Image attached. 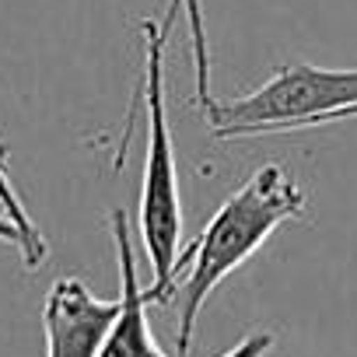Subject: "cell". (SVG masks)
<instances>
[{
	"mask_svg": "<svg viewBox=\"0 0 357 357\" xmlns=\"http://www.w3.org/2000/svg\"><path fill=\"white\" fill-rule=\"evenodd\" d=\"M116 315L119 298H95L77 277H60L43 305L46 357H98Z\"/></svg>",
	"mask_w": 357,
	"mask_h": 357,
	"instance_id": "obj_4",
	"label": "cell"
},
{
	"mask_svg": "<svg viewBox=\"0 0 357 357\" xmlns=\"http://www.w3.org/2000/svg\"><path fill=\"white\" fill-rule=\"evenodd\" d=\"M305 207L308 197L287 175V168L266 161L249 183H242L221 204V211L207 221V228L193 238V245L183 249L175 266V291L183 287V315H178V340H175L178 357L190 354L200 308L214 294V287L225 277H231L245 259H252L284 221L301 218Z\"/></svg>",
	"mask_w": 357,
	"mask_h": 357,
	"instance_id": "obj_1",
	"label": "cell"
},
{
	"mask_svg": "<svg viewBox=\"0 0 357 357\" xmlns=\"http://www.w3.org/2000/svg\"><path fill=\"white\" fill-rule=\"evenodd\" d=\"M0 242H11V245L22 252V231H18V225H15L8 214H0Z\"/></svg>",
	"mask_w": 357,
	"mask_h": 357,
	"instance_id": "obj_9",
	"label": "cell"
},
{
	"mask_svg": "<svg viewBox=\"0 0 357 357\" xmlns=\"http://www.w3.org/2000/svg\"><path fill=\"white\" fill-rule=\"evenodd\" d=\"M0 207H4V214H8V218L18 225V231H22V263H25V270H39V266L46 263V256H50V245H46L39 225L32 221V214L25 211V204H22L15 183H11L4 154H0Z\"/></svg>",
	"mask_w": 357,
	"mask_h": 357,
	"instance_id": "obj_7",
	"label": "cell"
},
{
	"mask_svg": "<svg viewBox=\"0 0 357 357\" xmlns=\"http://www.w3.org/2000/svg\"><path fill=\"white\" fill-rule=\"evenodd\" d=\"M109 228H112V242H116V256H119V315L98 350V357H168L154 336H151V322H147V294L137 284V252H133V231H130V214L123 207H116L109 214Z\"/></svg>",
	"mask_w": 357,
	"mask_h": 357,
	"instance_id": "obj_5",
	"label": "cell"
},
{
	"mask_svg": "<svg viewBox=\"0 0 357 357\" xmlns=\"http://www.w3.org/2000/svg\"><path fill=\"white\" fill-rule=\"evenodd\" d=\"M144 36V116H147V151H144V183L137 207V231L144 256L151 263V287L144 291L151 305H161L175 294V266L183 256V200H178L175 147L165 105V29L158 18L137 22Z\"/></svg>",
	"mask_w": 357,
	"mask_h": 357,
	"instance_id": "obj_2",
	"label": "cell"
},
{
	"mask_svg": "<svg viewBox=\"0 0 357 357\" xmlns=\"http://www.w3.org/2000/svg\"><path fill=\"white\" fill-rule=\"evenodd\" d=\"M347 119H357V105H354V109H350V112H347Z\"/></svg>",
	"mask_w": 357,
	"mask_h": 357,
	"instance_id": "obj_10",
	"label": "cell"
},
{
	"mask_svg": "<svg viewBox=\"0 0 357 357\" xmlns=\"http://www.w3.org/2000/svg\"><path fill=\"white\" fill-rule=\"evenodd\" d=\"M183 11L190 15V39H193V77H197V98L193 102L204 112H211L218 98L211 91L214 81H211V43H207V25H204V0H172L165 18H161V29H165V36H172L175 18Z\"/></svg>",
	"mask_w": 357,
	"mask_h": 357,
	"instance_id": "obj_6",
	"label": "cell"
},
{
	"mask_svg": "<svg viewBox=\"0 0 357 357\" xmlns=\"http://www.w3.org/2000/svg\"><path fill=\"white\" fill-rule=\"evenodd\" d=\"M357 105V67H280L270 81L238 95L231 102H214L207 116L214 137H263V133H298L312 126L343 123Z\"/></svg>",
	"mask_w": 357,
	"mask_h": 357,
	"instance_id": "obj_3",
	"label": "cell"
},
{
	"mask_svg": "<svg viewBox=\"0 0 357 357\" xmlns=\"http://www.w3.org/2000/svg\"><path fill=\"white\" fill-rule=\"evenodd\" d=\"M270 347H273V333H249L242 343H235L228 354H221V357H266L270 354Z\"/></svg>",
	"mask_w": 357,
	"mask_h": 357,
	"instance_id": "obj_8",
	"label": "cell"
}]
</instances>
